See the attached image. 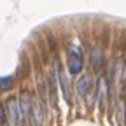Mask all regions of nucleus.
Instances as JSON below:
<instances>
[{
  "label": "nucleus",
  "instance_id": "3",
  "mask_svg": "<svg viewBox=\"0 0 126 126\" xmlns=\"http://www.w3.org/2000/svg\"><path fill=\"white\" fill-rule=\"evenodd\" d=\"M19 114H21V117H25V119H28L30 116H32V100H30V94L26 93V91H23L21 93V98H19Z\"/></svg>",
  "mask_w": 126,
  "mask_h": 126
},
{
  "label": "nucleus",
  "instance_id": "1",
  "mask_svg": "<svg viewBox=\"0 0 126 126\" xmlns=\"http://www.w3.org/2000/svg\"><path fill=\"white\" fill-rule=\"evenodd\" d=\"M68 70H70V74H79L82 70V58L75 46L68 47Z\"/></svg>",
  "mask_w": 126,
  "mask_h": 126
},
{
  "label": "nucleus",
  "instance_id": "9",
  "mask_svg": "<svg viewBox=\"0 0 126 126\" xmlns=\"http://www.w3.org/2000/svg\"><path fill=\"white\" fill-rule=\"evenodd\" d=\"M100 103H105V79L100 81Z\"/></svg>",
  "mask_w": 126,
  "mask_h": 126
},
{
  "label": "nucleus",
  "instance_id": "7",
  "mask_svg": "<svg viewBox=\"0 0 126 126\" xmlns=\"http://www.w3.org/2000/svg\"><path fill=\"white\" fill-rule=\"evenodd\" d=\"M89 88H91V77H89V75H84V77L79 79V82H77V91H79V94H81V96H84V94L89 91Z\"/></svg>",
  "mask_w": 126,
  "mask_h": 126
},
{
  "label": "nucleus",
  "instance_id": "10",
  "mask_svg": "<svg viewBox=\"0 0 126 126\" xmlns=\"http://www.w3.org/2000/svg\"><path fill=\"white\" fill-rule=\"evenodd\" d=\"M4 121V109H2V105H0V123Z\"/></svg>",
  "mask_w": 126,
  "mask_h": 126
},
{
  "label": "nucleus",
  "instance_id": "8",
  "mask_svg": "<svg viewBox=\"0 0 126 126\" xmlns=\"http://www.w3.org/2000/svg\"><path fill=\"white\" fill-rule=\"evenodd\" d=\"M14 84V77L9 75V77H0V89L2 91H9Z\"/></svg>",
  "mask_w": 126,
  "mask_h": 126
},
{
  "label": "nucleus",
  "instance_id": "6",
  "mask_svg": "<svg viewBox=\"0 0 126 126\" xmlns=\"http://www.w3.org/2000/svg\"><path fill=\"white\" fill-rule=\"evenodd\" d=\"M32 112H33V119H35V124L37 126H42L44 123V107L40 105V102H33V105H32Z\"/></svg>",
  "mask_w": 126,
  "mask_h": 126
},
{
  "label": "nucleus",
  "instance_id": "11",
  "mask_svg": "<svg viewBox=\"0 0 126 126\" xmlns=\"http://www.w3.org/2000/svg\"><path fill=\"white\" fill-rule=\"evenodd\" d=\"M2 126H9V124H7V123H5V121H2Z\"/></svg>",
  "mask_w": 126,
  "mask_h": 126
},
{
  "label": "nucleus",
  "instance_id": "5",
  "mask_svg": "<svg viewBox=\"0 0 126 126\" xmlns=\"http://www.w3.org/2000/svg\"><path fill=\"white\" fill-rule=\"evenodd\" d=\"M91 61H93V68L96 70V72H100L102 70V67H103V54H102V47H94L93 49V53H91Z\"/></svg>",
  "mask_w": 126,
  "mask_h": 126
},
{
  "label": "nucleus",
  "instance_id": "2",
  "mask_svg": "<svg viewBox=\"0 0 126 126\" xmlns=\"http://www.w3.org/2000/svg\"><path fill=\"white\" fill-rule=\"evenodd\" d=\"M56 75L60 79V84H61V89H63V96H65V100L70 103V86H68V79H67V74L63 72L60 61L56 60Z\"/></svg>",
  "mask_w": 126,
  "mask_h": 126
},
{
  "label": "nucleus",
  "instance_id": "4",
  "mask_svg": "<svg viewBox=\"0 0 126 126\" xmlns=\"http://www.w3.org/2000/svg\"><path fill=\"white\" fill-rule=\"evenodd\" d=\"M7 109H9V116H11V121L14 124H18L21 119V114H19V107H18V100H14V98H9L7 102Z\"/></svg>",
  "mask_w": 126,
  "mask_h": 126
}]
</instances>
